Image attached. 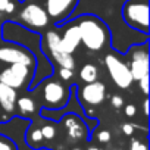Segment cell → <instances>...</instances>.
Here are the masks:
<instances>
[{"label":"cell","mask_w":150,"mask_h":150,"mask_svg":"<svg viewBox=\"0 0 150 150\" xmlns=\"http://www.w3.org/2000/svg\"><path fill=\"white\" fill-rule=\"evenodd\" d=\"M77 97L81 102L83 109L90 106H97L103 103L106 99V86L97 80L93 83H86V86L81 88L77 86Z\"/></svg>","instance_id":"7c38bea8"},{"label":"cell","mask_w":150,"mask_h":150,"mask_svg":"<svg viewBox=\"0 0 150 150\" xmlns=\"http://www.w3.org/2000/svg\"><path fill=\"white\" fill-rule=\"evenodd\" d=\"M138 86H140V88H141L143 94H144V96H147V94H149V75H144L143 78H140V80H138Z\"/></svg>","instance_id":"484cf974"},{"label":"cell","mask_w":150,"mask_h":150,"mask_svg":"<svg viewBox=\"0 0 150 150\" xmlns=\"http://www.w3.org/2000/svg\"><path fill=\"white\" fill-rule=\"evenodd\" d=\"M78 0H46V12L54 21L56 27H62L69 19Z\"/></svg>","instance_id":"5bb4252c"},{"label":"cell","mask_w":150,"mask_h":150,"mask_svg":"<svg viewBox=\"0 0 150 150\" xmlns=\"http://www.w3.org/2000/svg\"><path fill=\"white\" fill-rule=\"evenodd\" d=\"M62 27H65V31L60 35V47L63 49V52L72 54L75 50L78 49V46L81 43L78 25H77L75 21H68Z\"/></svg>","instance_id":"9a60e30c"},{"label":"cell","mask_w":150,"mask_h":150,"mask_svg":"<svg viewBox=\"0 0 150 150\" xmlns=\"http://www.w3.org/2000/svg\"><path fill=\"white\" fill-rule=\"evenodd\" d=\"M105 66H106L110 78L116 87H119L121 90H127L131 87L134 80H132V75L129 72V68L118 54H112V53L106 54L105 56Z\"/></svg>","instance_id":"ba28073f"},{"label":"cell","mask_w":150,"mask_h":150,"mask_svg":"<svg viewBox=\"0 0 150 150\" xmlns=\"http://www.w3.org/2000/svg\"><path fill=\"white\" fill-rule=\"evenodd\" d=\"M0 150H18V147L13 140L0 134Z\"/></svg>","instance_id":"7402d4cb"},{"label":"cell","mask_w":150,"mask_h":150,"mask_svg":"<svg viewBox=\"0 0 150 150\" xmlns=\"http://www.w3.org/2000/svg\"><path fill=\"white\" fill-rule=\"evenodd\" d=\"M110 105H112L115 109H121V108L124 106V99H122V96L113 94V96L110 97Z\"/></svg>","instance_id":"4316f807"},{"label":"cell","mask_w":150,"mask_h":150,"mask_svg":"<svg viewBox=\"0 0 150 150\" xmlns=\"http://www.w3.org/2000/svg\"><path fill=\"white\" fill-rule=\"evenodd\" d=\"M43 84V102L44 106L47 109H60L63 108L68 100H69V94H71V87H65L62 81H56V80H46V84Z\"/></svg>","instance_id":"52a82bcc"},{"label":"cell","mask_w":150,"mask_h":150,"mask_svg":"<svg viewBox=\"0 0 150 150\" xmlns=\"http://www.w3.org/2000/svg\"><path fill=\"white\" fill-rule=\"evenodd\" d=\"M57 122H60V125L65 129L66 137L74 141H87L91 135L87 124H86V118L77 115V113H65Z\"/></svg>","instance_id":"9c48e42d"},{"label":"cell","mask_w":150,"mask_h":150,"mask_svg":"<svg viewBox=\"0 0 150 150\" xmlns=\"http://www.w3.org/2000/svg\"><path fill=\"white\" fill-rule=\"evenodd\" d=\"M24 138H25V143H27L30 147H33V149L43 147V141H44V138H43L41 129H40V127H34V125H33V121H31V124L28 125Z\"/></svg>","instance_id":"ac0fdd59"},{"label":"cell","mask_w":150,"mask_h":150,"mask_svg":"<svg viewBox=\"0 0 150 150\" xmlns=\"http://www.w3.org/2000/svg\"><path fill=\"white\" fill-rule=\"evenodd\" d=\"M71 150H83L81 147H74V149H71Z\"/></svg>","instance_id":"836d02e7"},{"label":"cell","mask_w":150,"mask_h":150,"mask_svg":"<svg viewBox=\"0 0 150 150\" xmlns=\"http://www.w3.org/2000/svg\"><path fill=\"white\" fill-rule=\"evenodd\" d=\"M5 12H6V13H13V12H15V3L9 0V3H8V6H6Z\"/></svg>","instance_id":"f546056e"},{"label":"cell","mask_w":150,"mask_h":150,"mask_svg":"<svg viewBox=\"0 0 150 150\" xmlns=\"http://www.w3.org/2000/svg\"><path fill=\"white\" fill-rule=\"evenodd\" d=\"M16 106L19 109V116L30 118V119H31V115H34L35 110H37L35 100L28 97V96H22V97L16 99Z\"/></svg>","instance_id":"d6986e66"},{"label":"cell","mask_w":150,"mask_h":150,"mask_svg":"<svg viewBox=\"0 0 150 150\" xmlns=\"http://www.w3.org/2000/svg\"><path fill=\"white\" fill-rule=\"evenodd\" d=\"M128 68H129V72L132 75V80L138 81L140 78L144 77V75H149V57L131 59Z\"/></svg>","instance_id":"e0dca14e"},{"label":"cell","mask_w":150,"mask_h":150,"mask_svg":"<svg viewBox=\"0 0 150 150\" xmlns=\"http://www.w3.org/2000/svg\"><path fill=\"white\" fill-rule=\"evenodd\" d=\"M31 124L30 118H24V116H11L8 121H2L0 122V134L9 137L11 140L15 141L18 150H52L47 147H38V149H33L25 143V131L28 128V125Z\"/></svg>","instance_id":"8992f818"},{"label":"cell","mask_w":150,"mask_h":150,"mask_svg":"<svg viewBox=\"0 0 150 150\" xmlns=\"http://www.w3.org/2000/svg\"><path fill=\"white\" fill-rule=\"evenodd\" d=\"M18 2H19V3H24V2H25V0H18Z\"/></svg>","instance_id":"e575fe53"},{"label":"cell","mask_w":150,"mask_h":150,"mask_svg":"<svg viewBox=\"0 0 150 150\" xmlns=\"http://www.w3.org/2000/svg\"><path fill=\"white\" fill-rule=\"evenodd\" d=\"M40 129H41L44 140H53L56 137V127L53 124H44L40 127Z\"/></svg>","instance_id":"44dd1931"},{"label":"cell","mask_w":150,"mask_h":150,"mask_svg":"<svg viewBox=\"0 0 150 150\" xmlns=\"http://www.w3.org/2000/svg\"><path fill=\"white\" fill-rule=\"evenodd\" d=\"M80 78L84 83H93L99 78V68L94 63H86L80 71Z\"/></svg>","instance_id":"ffe728a7"},{"label":"cell","mask_w":150,"mask_h":150,"mask_svg":"<svg viewBox=\"0 0 150 150\" xmlns=\"http://www.w3.org/2000/svg\"><path fill=\"white\" fill-rule=\"evenodd\" d=\"M75 21L80 30L81 43L91 52H100L110 44V33L108 25L94 15H80Z\"/></svg>","instance_id":"3957f363"},{"label":"cell","mask_w":150,"mask_h":150,"mask_svg":"<svg viewBox=\"0 0 150 150\" xmlns=\"http://www.w3.org/2000/svg\"><path fill=\"white\" fill-rule=\"evenodd\" d=\"M33 72L31 66L24 65V63H12L8 68L0 71V83H3L15 90L22 88L30 80L33 78Z\"/></svg>","instance_id":"30bf717a"},{"label":"cell","mask_w":150,"mask_h":150,"mask_svg":"<svg viewBox=\"0 0 150 150\" xmlns=\"http://www.w3.org/2000/svg\"><path fill=\"white\" fill-rule=\"evenodd\" d=\"M129 150H149V149H147V143H144L138 138H132L131 144H129Z\"/></svg>","instance_id":"cb8c5ba5"},{"label":"cell","mask_w":150,"mask_h":150,"mask_svg":"<svg viewBox=\"0 0 150 150\" xmlns=\"http://www.w3.org/2000/svg\"><path fill=\"white\" fill-rule=\"evenodd\" d=\"M121 18L131 30L149 34V0H127L121 9Z\"/></svg>","instance_id":"277c9868"},{"label":"cell","mask_w":150,"mask_h":150,"mask_svg":"<svg viewBox=\"0 0 150 150\" xmlns=\"http://www.w3.org/2000/svg\"><path fill=\"white\" fill-rule=\"evenodd\" d=\"M8 3H9V0H0V12H5Z\"/></svg>","instance_id":"1f68e13d"},{"label":"cell","mask_w":150,"mask_h":150,"mask_svg":"<svg viewBox=\"0 0 150 150\" xmlns=\"http://www.w3.org/2000/svg\"><path fill=\"white\" fill-rule=\"evenodd\" d=\"M16 99H18V93L15 88L0 83V108L5 110V113L12 115L15 112Z\"/></svg>","instance_id":"2e32d148"},{"label":"cell","mask_w":150,"mask_h":150,"mask_svg":"<svg viewBox=\"0 0 150 150\" xmlns=\"http://www.w3.org/2000/svg\"><path fill=\"white\" fill-rule=\"evenodd\" d=\"M74 77V69H68V68H60L59 69V78L62 81H69Z\"/></svg>","instance_id":"d4e9b609"},{"label":"cell","mask_w":150,"mask_h":150,"mask_svg":"<svg viewBox=\"0 0 150 150\" xmlns=\"http://www.w3.org/2000/svg\"><path fill=\"white\" fill-rule=\"evenodd\" d=\"M134 129H135L134 124H129V122H125V124H122V132H124L125 135L131 137V135L134 134Z\"/></svg>","instance_id":"83f0119b"},{"label":"cell","mask_w":150,"mask_h":150,"mask_svg":"<svg viewBox=\"0 0 150 150\" xmlns=\"http://www.w3.org/2000/svg\"><path fill=\"white\" fill-rule=\"evenodd\" d=\"M0 35L5 43H15L27 50H30L34 57H35V65H34V72L33 78L28 83L27 90H35L44 80L52 78L54 74V66L52 60L46 56V53L41 49V34L30 30L19 22L15 21H5L0 28Z\"/></svg>","instance_id":"7a4b0ae2"},{"label":"cell","mask_w":150,"mask_h":150,"mask_svg":"<svg viewBox=\"0 0 150 150\" xmlns=\"http://www.w3.org/2000/svg\"><path fill=\"white\" fill-rule=\"evenodd\" d=\"M49 15L44 8L37 3H28L19 13V24L30 30H41L49 25Z\"/></svg>","instance_id":"8fae6325"},{"label":"cell","mask_w":150,"mask_h":150,"mask_svg":"<svg viewBox=\"0 0 150 150\" xmlns=\"http://www.w3.org/2000/svg\"><path fill=\"white\" fill-rule=\"evenodd\" d=\"M96 138H97L99 143H109L110 138H112V134H110L108 129H100V131H97Z\"/></svg>","instance_id":"603a6c76"},{"label":"cell","mask_w":150,"mask_h":150,"mask_svg":"<svg viewBox=\"0 0 150 150\" xmlns=\"http://www.w3.org/2000/svg\"><path fill=\"white\" fill-rule=\"evenodd\" d=\"M0 62L12 65V63H24L31 68L35 65V57L34 54L27 50L25 47L15 44V43H8L6 46L0 47Z\"/></svg>","instance_id":"4fadbf2b"},{"label":"cell","mask_w":150,"mask_h":150,"mask_svg":"<svg viewBox=\"0 0 150 150\" xmlns=\"http://www.w3.org/2000/svg\"><path fill=\"white\" fill-rule=\"evenodd\" d=\"M125 2L127 0H78L68 21L80 15H94L100 18L109 28L110 47L119 54H125L131 46L149 41V34L131 30L122 21L121 9Z\"/></svg>","instance_id":"6da1fadb"},{"label":"cell","mask_w":150,"mask_h":150,"mask_svg":"<svg viewBox=\"0 0 150 150\" xmlns=\"http://www.w3.org/2000/svg\"><path fill=\"white\" fill-rule=\"evenodd\" d=\"M124 113H125L128 118H132V116H135V113H137V108H135L134 105H125V106H124Z\"/></svg>","instance_id":"f1b7e54d"},{"label":"cell","mask_w":150,"mask_h":150,"mask_svg":"<svg viewBox=\"0 0 150 150\" xmlns=\"http://www.w3.org/2000/svg\"><path fill=\"white\" fill-rule=\"evenodd\" d=\"M87 150H100V149H99V147H96V146H90Z\"/></svg>","instance_id":"d6a6232c"},{"label":"cell","mask_w":150,"mask_h":150,"mask_svg":"<svg viewBox=\"0 0 150 150\" xmlns=\"http://www.w3.org/2000/svg\"><path fill=\"white\" fill-rule=\"evenodd\" d=\"M143 112H144V116H149V99H147V96L143 102Z\"/></svg>","instance_id":"4dcf8cb0"},{"label":"cell","mask_w":150,"mask_h":150,"mask_svg":"<svg viewBox=\"0 0 150 150\" xmlns=\"http://www.w3.org/2000/svg\"><path fill=\"white\" fill-rule=\"evenodd\" d=\"M41 49L52 60V63H57L60 68L75 69V60L72 54L63 52V49L60 47V34L57 31L50 30L44 35H41Z\"/></svg>","instance_id":"5b68a950"}]
</instances>
